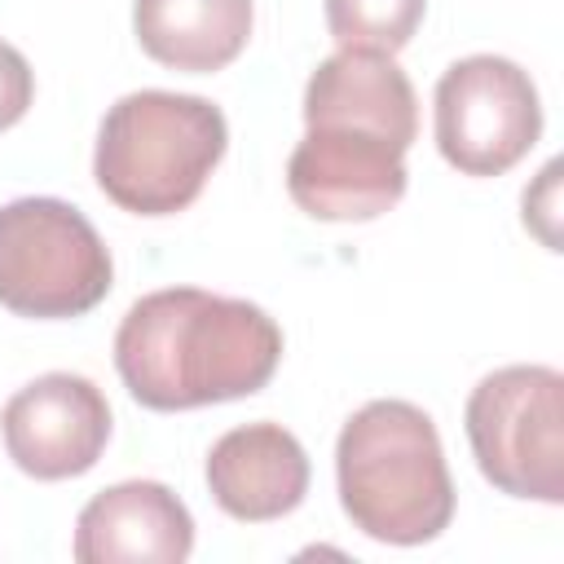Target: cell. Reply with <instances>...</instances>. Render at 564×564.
<instances>
[{
    "label": "cell",
    "instance_id": "cell-1",
    "mask_svg": "<svg viewBox=\"0 0 564 564\" xmlns=\"http://www.w3.org/2000/svg\"><path fill=\"white\" fill-rule=\"evenodd\" d=\"M282 361L278 322L198 286L141 295L115 330V370L145 410H198L260 392Z\"/></svg>",
    "mask_w": 564,
    "mask_h": 564
},
{
    "label": "cell",
    "instance_id": "cell-2",
    "mask_svg": "<svg viewBox=\"0 0 564 564\" xmlns=\"http://www.w3.org/2000/svg\"><path fill=\"white\" fill-rule=\"evenodd\" d=\"M339 507L375 542L423 546L454 520V480L427 410L401 397L366 401L335 441Z\"/></svg>",
    "mask_w": 564,
    "mask_h": 564
},
{
    "label": "cell",
    "instance_id": "cell-3",
    "mask_svg": "<svg viewBox=\"0 0 564 564\" xmlns=\"http://www.w3.org/2000/svg\"><path fill=\"white\" fill-rule=\"evenodd\" d=\"M225 145L229 123L220 106L194 93L141 88L106 110L93 176L123 212L176 216L203 194L212 167L225 159Z\"/></svg>",
    "mask_w": 564,
    "mask_h": 564
},
{
    "label": "cell",
    "instance_id": "cell-4",
    "mask_svg": "<svg viewBox=\"0 0 564 564\" xmlns=\"http://www.w3.org/2000/svg\"><path fill=\"white\" fill-rule=\"evenodd\" d=\"M115 286V264L93 220L62 198L0 207V304L18 317H79Z\"/></svg>",
    "mask_w": 564,
    "mask_h": 564
},
{
    "label": "cell",
    "instance_id": "cell-5",
    "mask_svg": "<svg viewBox=\"0 0 564 564\" xmlns=\"http://www.w3.org/2000/svg\"><path fill=\"white\" fill-rule=\"evenodd\" d=\"M480 476L511 498L564 502V379L555 366H502L467 397Z\"/></svg>",
    "mask_w": 564,
    "mask_h": 564
},
{
    "label": "cell",
    "instance_id": "cell-6",
    "mask_svg": "<svg viewBox=\"0 0 564 564\" xmlns=\"http://www.w3.org/2000/svg\"><path fill=\"white\" fill-rule=\"evenodd\" d=\"M542 137V101L511 57L471 53L436 79V150L463 176H502Z\"/></svg>",
    "mask_w": 564,
    "mask_h": 564
},
{
    "label": "cell",
    "instance_id": "cell-7",
    "mask_svg": "<svg viewBox=\"0 0 564 564\" xmlns=\"http://www.w3.org/2000/svg\"><path fill=\"white\" fill-rule=\"evenodd\" d=\"M405 150L361 128H308L286 159V194L313 220H375L405 194Z\"/></svg>",
    "mask_w": 564,
    "mask_h": 564
},
{
    "label": "cell",
    "instance_id": "cell-8",
    "mask_svg": "<svg viewBox=\"0 0 564 564\" xmlns=\"http://www.w3.org/2000/svg\"><path fill=\"white\" fill-rule=\"evenodd\" d=\"M4 449L35 480L84 476L110 441V405L84 375L53 370L18 388L0 410Z\"/></svg>",
    "mask_w": 564,
    "mask_h": 564
},
{
    "label": "cell",
    "instance_id": "cell-9",
    "mask_svg": "<svg viewBox=\"0 0 564 564\" xmlns=\"http://www.w3.org/2000/svg\"><path fill=\"white\" fill-rule=\"evenodd\" d=\"M194 551L189 507L159 480H123L93 494L75 520L79 564H181Z\"/></svg>",
    "mask_w": 564,
    "mask_h": 564
},
{
    "label": "cell",
    "instance_id": "cell-10",
    "mask_svg": "<svg viewBox=\"0 0 564 564\" xmlns=\"http://www.w3.org/2000/svg\"><path fill=\"white\" fill-rule=\"evenodd\" d=\"M304 123L308 128H361L401 150L419 137V101L410 75L392 53L339 48L304 84Z\"/></svg>",
    "mask_w": 564,
    "mask_h": 564
},
{
    "label": "cell",
    "instance_id": "cell-11",
    "mask_svg": "<svg viewBox=\"0 0 564 564\" xmlns=\"http://www.w3.org/2000/svg\"><path fill=\"white\" fill-rule=\"evenodd\" d=\"M207 489L234 520H278L308 494V454L282 423H242L212 445Z\"/></svg>",
    "mask_w": 564,
    "mask_h": 564
},
{
    "label": "cell",
    "instance_id": "cell-12",
    "mask_svg": "<svg viewBox=\"0 0 564 564\" xmlns=\"http://www.w3.org/2000/svg\"><path fill=\"white\" fill-rule=\"evenodd\" d=\"M137 44L172 70L212 75L251 35V0H132Z\"/></svg>",
    "mask_w": 564,
    "mask_h": 564
},
{
    "label": "cell",
    "instance_id": "cell-13",
    "mask_svg": "<svg viewBox=\"0 0 564 564\" xmlns=\"http://www.w3.org/2000/svg\"><path fill=\"white\" fill-rule=\"evenodd\" d=\"M322 9L339 48L397 53L414 40L427 0H322Z\"/></svg>",
    "mask_w": 564,
    "mask_h": 564
},
{
    "label": "cell",
    "instance_id": "cell-14",
    "mask_svg": "<svg viewBox=\"0 0 564 564\" xmlns=\"http://www.w3.org/2000/svg\"><path fill=\"white\" fill-rule=\"evenodd\" d=\"M31 97H35L31 62H26L13 44H4V40H0V132H4V128H13V123L26 115Z\"/></svg>",
    "mask_w": 564,
    "mask_h": 564
}]
</instances>
